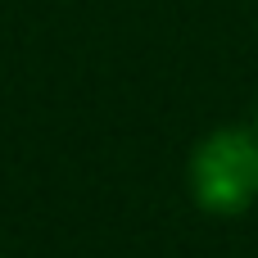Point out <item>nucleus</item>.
I'll return each mask as SVG.
<instances>
[{
  "mask_svg": "<svg viewBox=\"0 0 258 258\" xmlns=\"http://www.w3.org/2000/svg\"><path fill=\"white\" fill-rule=\"evenodd\" d=\"M190 195L200 209L236 218L258 204V132L218 127L190 154Z\"/></svg>",
  "mask_w": 258,
  "mask_h": 258,
  "instance_id": "f257e3e1",
  "label": "nucleus"
},
{
  "mask_svg": "<svg viewBox=\"0 0 258 258\" xmlns=\"http://www.w3.org/2000/svg\"><path fill=\"white\" fill-rule=\"evenodd\" d=\"M254 132H258V127H254Z\"/></svg>",
  "mask_w": 258,
  "mask_h": 258,
  "instance_id": "f03ea898",
  "label": "nucleus"
}]
</instances>
